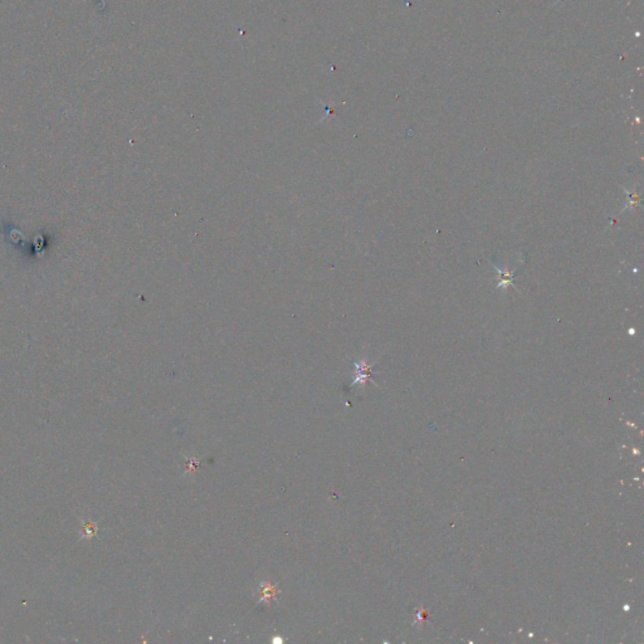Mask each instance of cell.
Masks as SVG:
<instances>
[{
	"label": "cell",
	"mask_w": 644,
	"mask_h": 644,
	"mask_svg": "<svg viewBox=\"0 0 644 644\" xmlns=\"http://www.w3.org/2000/svg\"><path fill=\"white\" fill-rule=\"evenodd\" d=\"M493 268L496 269L497 272H499V275H500V282H499V285H497V287H496L497 289H500V288L506 289V288H507V286H512L513 288L517 289V287H516L515 282H513V278H515V272H513V270H507L506 268L501 269V268H500V267H497V266H493ZM517 291H518V289H517Z\"/></svg>",
	"instance_id": "1"
},
{
	"label": "cell",
	"mask_w": 644,
	"mask_h": 644,
	"mask_svg": "<svg viewBox=\"0 0 644 644\" xmlns=\"http://www.w3.org/2000/svg\"><path fill=\"white\" fill-rule=\"evenodd\" d=\"M356 369H358V374H356V379L354 380L353 385L355 384H361L371 375V366L365 364L364 361L360 362V364H356Z\"/></svg>",
	"instance_id": "2"
},
{
	"label": "cell",
	"mask_w": 644,
	"mask_h": 644,
	"mask_svg": "<svg viewBox=\"0 0 644 644\" xmlns=\"http://www.w3.org/2000/svg\"><path fill=\"white\" fill-rule=\"evenodd\" d=\"M261 594H262L261 602H262V600H264V602L268 603L269 600L272 599V598L276 597V594H277V590H276L275 586L270 585L269 583H263V584H262Z\"/></svg>",
	"instance_id": "3"
},
{
	"label": "cell",
	"mask_w": 644,
	"mask_h": 644,
	"mask_svg": "<svg viewBox=\"0 0 644 644\" xmlns=\"http://www.w3.org/2000/svg\"><path fill=\"white\" fill-rule=\"evenodd\" d=\"M624 191H626V194H627V196H628V202L626 203V207L623 208V210H622V212H624V210L632 209V208L637 207V205L639 204V202H640V196L638 195V193H635V191H634V193H630V191H628L627 189H624Z\"/></svg>",
	"instance_id": "4"
},
{
	"label": "cell",
	"mask_w": 644,
	"mask_h": 644,
	"mask_svg": "<svg viewBox=\"0 0 644 644\" xmlns=\"http://www.w3.org/2000/svg\"><path fill=\"white\" fill-rule=\"evenodd\" d=\"M199 465H200V462L196 461V459H194V458L186 459V472L188 473L195 472Z\"/></svg>",
	"instance_id": "5"
}]
</instances>
